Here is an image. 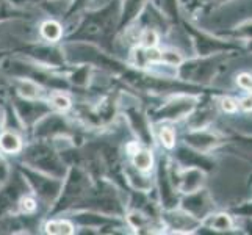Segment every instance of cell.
Listing matches in <instances>:
<instances>
[{
    "instance_id": "1",
    "label": "cell",
    "mask_w": 252,
    "mask_h": 235,
    "mask_svg": "<svg viewBox=\"0 0 252 235\" xmlns=\"http://www.w3.org/2000/svg\"><path fill=\"white\" fill-rule=\"evenodd\" d=\"M121 3L113 0L108 5L86 13L77 25V30L69 33V41H82L91 44H100L105 47L110 42L116 29H119Z\"/></svg>"
},
{
    "instance_id": "2",
    "label": "cell",
    "mask_w": 252,
    "mask_h": 235,
    "mask_svg": "<svg viewBox=\"0 0 252 235\" xmlns=\"http://www.w3.org/2000/svg\"><path fill=\"white\" fill-rule=\"evenodd\" d=\"M21 155L22 165L46 172L49 176L64 179L67 172L63 155L55 149L54 144L49 143V140H36L29 146H24Z\"/></svg>"
},
{
    "instance_id": "3",
    "label": "cell",
    "mask_w": 252,
    "mask_h": 235,
    "mask_svg": "<svg viewBox=\"0 0 252 235\" xmlns=\"http://www.w3.org/2000/svg\"><path fill=\"white\" fill-rule=\"evenodd\" d=\"M22 172V176L27 180V184L30 185L32 193L34 198L38 199V202L47 205L49 208L55 204V201L60 196V191H62L63 185V179H58L54 176H49L46 172H41L38 169H33L30 167H17Z\"/></svg>"
},
{
    "instance_id": "4",
    "label": "cell",
    "mask_w": 252,
    "mask_h": 235,
    "mask_svg": "<svg viewBox=\"0 0 252 235\" xmlns=\"http://www.w3.org/2000/svg\"><path fill=\"white\" fill-rule=\"evenodd\" d=\"M197 101H199L197 94H188V93L171 94L160 107L151 111L147 116H149L151 123H155V124L164 123V121L174 123V121L187 119V116L196 107Z\"/></svg>"
},
{
    "instance_id": "5",
    "label": "cell",
    "mask_w": 252,
    "mask_h": 235,
    "mask_svg": "<svg viewBox=\"0 0 252 235\" xmlns=\"http://www.w3.org/2000/svg\"><path fill=\"white\" fill-rule=\"evenodd\" d=\"M29 193H32V190L25 177L22 176V172L17 169L13 176L10 174L0 187V218L16 215L19 201Z\"/></svg>"
},
{
    "instance_id": "6",
    "label": "cell",
    "mask_w": 252,
    "mask_h": 235,
    "mask_svg": "<svg viewBox=\"0 0 252 235\" xmlns=\"http://www.w3.org/2000/svg\"><path fill=\"white\" fill-rule=\"evenodd\" d=\"M185 30L188 36L191 38L193 47L197 57H210L218 54H232V52L238 50V46L233 44L229 39L216 38L213 34L207 33L197 27H193L191 24H185Z\"/></svg>"
},
{
    "instance_id": "7",
    "label": "cell",
    "mask_w": 252,
    "mask_h": 235,
    "mask_svg": "<svg viewBox=\"0 0 252 235\" xmlns=\"http://www.w3.org/2000/svg\"><path fill=\"white\" fill-rule=\"evenodd\" d=\"M172 185L180 195H189L204 188L205 184V171L197 167L179 168L177 165H169L168 168Z\"/></svg>"
},
{
    "instance_id": "8",
    "label": "cell",
    "mask_w": 252,
    "mask_h": 235,
    "mask_svg": "<svg viewBox=\"0 0 252 235\" xmlns=\"http://www.w3.org/2000/svg\"><path fill=\"white\" fill-rule=\"evenodd\" d=\"M11 107L16 113V116L19 118L21 124L27 127H33L41 118H44L47 113L52 111V107L47 101L24 99L16 93L11 99Z\"/></svg>"
},
{
    "instance_id": "9",
    "label": "cell",
    "mask_w": 252,
    "mask_h": 235,
    "mask_svg": "<svg viewBox=\"0 0 252 235\" xmlns=\"http://www.w3.org/2000/svg\"><path fill=\"white\" fill-rule=\"evenodd\" d=\"M184 141L191 149L202 154H210L222 144V136L218 132L207 129H189L184 136Z\"/></svg>"
},
{
    "instance_id": "10",
    "label": "cell",
    "mask_w": 252,
    "mask_h": 235,
    "mask_svg": "<svg viewBox=\"0 0 252 235\" xmlns=\"http://www.w3.org/2000/svg\"><path fill=\"white\" fill-rule=\"evenodd\" d=\"M126 119L128 123V127L133 130L135 135L140 138V143L149 146L154 143V135H152V123L149 116L136 105H130L124 110Z\"/></svg>"
},
{
    "instance_id": "11",
    "label": "cell",
    "mask_w": 252,
    "mask_h": 235,
    "mask_svg": "<svg viewBox=\"0 0 252 235\" xmlns=\"http://www.w3.org/2000/svg\"><path fill=\"white\" fill-rule=\"evenodd\" d=\"M179 205L199 221H201L202 218H205L208 213H212L213 207H215L210 195H208L207 190H204V188L194 191V193L185 195L184 199H180Z\"/></svg>"
},
{
    "instance_id": "12",
    "label": "cell",
    "mask_w": 252,
    "mask_h": 235,
    "mask_svg": "<svg viewBox=\"0 0 252 235\" xmlns=\"http://www.w3.org/2000/svg\"><path fill=\"white\" fill-rule=\"evenodd\" d=\"M163 226H166L169 229H174L172 232H193V229L201 228V221L196 220L194 216H191L188 212H185L182 207L168 208L161 215Z\"/></svg>"
},
{
    "instance_id": "13",
    "label": "cell",
    "mask_w": 252,
    "mask_h": 235,
    "mask_svg": "<svg viewBox=\"0 0 252 235\" xmlns=\"http://www.w3.org/2000/svg\"><path fill=\"white\" fill-rule=\"evenodd\" d=\"M215 119V107L210 102L201 103V98H199L196 107L193 111L187 116V124L189 129H207Z\"/></svg>"
},
{
    "instance_id": "14",
    "label": "cell",
    "mask_w": 252,
    "mask_h": 235,
    "mask_svg": "<svg viewBox=\"0 0 252 235\" xmlns=\"http://www.w3.org/2000/svg\"><path fill=\"white\" fill-rule=\"evenodd\" d=\"M207 155L208 154L197 152L188 146V149L187 147H180L176 154V160L179 165H182V167H197L204 171H210L215 167V163L208 160Z\"/></svg>"
},
{
    "instance_id": "15",
    "label": "cell",
    "mask_w": 252,
    "mask_h": 235,
    "mask_svg": "<svg viewBox=\"0 0 252 235\" xmlns=\"http://www.w3.org/2000/svg\"><path fill=\"white\" fill-rule=\"evenodd\" d=\"M149 0H123L119 11V30L130 27L144 11Z\"/></svg>"
},
{
    "instance_id": "16",
    "label": "cell",
    "mask_w": 252,
    "mask_h": 235,
    "mask_svg": "<svg viewBox=\"0 0 252 235\" xmlns=\"http://www.w3.org/2000/svg\"><path fill=\"white\" fill-rule=\"evenodd\" d=\"M124 177L127 184L135 191H138V193H147L152 188V180L149 172H143L140 169H136L132 163L124 167Z\"/></svg>"
},
{
    "instance_id": "17",
    "label": "cell",
    "mask_w": 252,
    "mask_h": 235,
    "mask_svg": "<svg viewBox=\"0 0 252 235\" xmlns=\"http://www.w3.org/2000/svg\"><path fill=\"white\" fill-rule=\"evenodd\" d=\"M24 149L21 135L13 129H3L0 132V152L5 155H19Z\"/></svg>"
},
{
    "instance_id": "18",
    "label": "cell",
    "mask_w": 252,
    "mask_h": 235,
    "mask_svg": "<svg viewBox=\"0 0 252 235\" xmlns=\"http://www.w3.org/2000/svg\"><path fill=\"white\" fill-rule=\"evenodd\" d=\"M201 226L204 228L215 231V232H230L233 228H235V223H233V218L229 213H208L205 218L201 220Z\"/></svg>"
},
{
    "instance_id": "19",
    "label": "cell",
    "mask_w": 252,
    "mask_h": 235,
    "mask_svg": "<svg viewBox=\"0 0 252 235\" xmlns=\"http://www.w3.org/2000/svg\"><path fill=\"white\" fill-rule=\"evenodd\" d=\"M39 34L50 44H57L64 36V27L55 19H47L39 25Z\"/></svg>"
},
{
    "instance_id": "20",
    "label": "cell",
    "mask_w": 252,
    "mask_h": 235,
    "mask_svg": "<svg viewBox=\"0 0 252 235\" xmlns=\"http://www.w3.org/2000/svg\"><path fill=\"white\" fill-rule=\"evenodd\" d=\"M130 163L136 169L143 172H149L154 168V154L149 147H138V149L130 155Z\"/></svg>"
},
{
    "instance_id": "21",
    "label": "cell",
    "mask_w": 252,
    "mask_h": 235,
    "mask_svg": "<svg viewBox=\"0 0 252 235\" xmlns=\"http://www.w3.org/2000/svg\"><path fill=\"white\" fill-rule=\"evenodd\" d=\"M44 232L52 235H71L75 232V224L71 218H52L44 224Z\"/></svg>"
},
{
    "instance_id": "22",
    "label": "cell",
    "mask_w": 252,
    "mask_h": 235,
    "mask_svg": "<svg viewBox=\"0 0 252 235\" xmlns=\"http://www.w3.org/2000/svg\"><path fill=\"white\" fill-rule=\"evenodd\" d=\"M47 102L50 103L52 110H58V111H69L72 108V102L69 99V96L64 94L63 91H50Z\"/></svg>"
},
{
    "instance_id": "23",
    "label": "cell",
    "mask_w": 252,
    "mask_h": 235,
    "mask_svg": "<svg viewBox=\"0 0 252 235\" xmlns=\"http://www.w3.org/2000/svg\"><path fill=\"white\" fill-rule=\"evenodd\" d=\"M160 41V34L154 27H146L141 29L140 36H138V46L149 49V47H157Z\"/></svg>"
},
{
    "instance_id": "24",
    "label": "cell",
    "mask_w": 252,
    "mask_h": 235,
    "mask_svg": "<svg viewBox=\"0 0 252 235\" xmlns=\"http://www.w3.org/2000/svg\"><path fill=\"white\" fill-rule=\"evenodd\" d=\"M155 5L160 10L161 14H164L166 19L177 21L179 19V0H155Z\"/></svg>"
},
{
    "instance_id": "25",
    "label": "cell",
    "mask_w": 252,
    "mask_h": 235,
    "mask_svg": "<svg viewBox=\"0 0 252 235\" xmlns=\"http://www.w3.org/2000/svg\"><path fill=\"white\" fill-rule=\"evenodd\" d=\"M25 11L19 10L11 0L10 2H5V0H0V22L10 21V19H17V17H22Z\"/></svg>"
},
{
    "instance_id": "26",
    "label": "cell",
    "mask_w": 252,
    "mask_h": 235,
    "mask_svg": "<svg viewBox=\"0 0 252 235\" xmlns=\"http://www.w3.org/2000/svg\"><path fill=\"white\" fill-rule=\"evenodd\" d=\"M184 55L180 54L179 50L176 49H161V58H160V63H166L169 66L174 67H179L182 63H184Z\"/></svg>"
},
{
    "instance_id": "27",
    "label": "cell",
    "mask_w": 252,
    "mask_h": 235,
    "mask_svg": "<svg viewBox=\"0 0 252 235\" xmlns=\"http://www.w3.org/2000/svg\"><path fill=\"white\" fill-rule=\"evenodd\" d=\"M158 140L166 149H174L176 147V132L169 126H160L158 127Z\"/></svg>"
},
{
    "instance_id": "28",
    "label": "cell",
    "mask_w": 252,
    "mask_h": 235,
    "mask_svg": "<svg viewBox=\"0 0 252 235\" xmlns=\"http://www.w3.org/2000/svg\"><path fill=\"white\" fill-rule=\"evenodd\" d=\"M232 34L235 39H243V41L252 39V19L240 24L238 27H235V30L232 32Z\"/></svg>"
},
{
    "instance_id": "29",
    "label": "cell",
    "mask_w": 252,
    "mask_h": 235,
    "mask_svg": "<svg viewBox=\"0 0 252 235\" xmlns=\"http://www.w3.org/2000/svg\"><path fill=\"white\" fill-rule=\"evenodd\" d=\"M237 85L240 86L241 90L245 91H251L252 90V75L249 72H241L237 77Z\"/></svg>"
},
{
    "instance_id": "30",
    "label": "cell",
    "mask_w": 252,
    "mask_h": 235,
    "mask_svg": "<svg viewBox=\"0 0 252 235\" xmlns=\"http://www.w3.org/2000/svg\"><path fill=\"white\" fill-rule=\"evenodd\" d=\"M221 108L225 111V113H235L238 110V101L232 99V98H222L221 99Z\"/></svg>"
},
{
    "instance_id": "31",
    "label": "cell",
    "mask_w": 252,
    "mask_h": 235,
    "mask_svg": "<svg viewBox=\"0 0 252 235\" xmlns=\"http://www.w3.org/2000/svg\"><path fill=\"white\" fill-rule=\"evenodd\" d=\"M90 0H72L71 3H69V10H67V16H74L75 13H79L80 10L88 5Z\"/></svg>"
},
{
    "instance_id": "32",
    "label": "cell",
    "mask_w": 252,
    "mask_h": 235,
    "mask_svg": "<svg viewBox=\"0 0 252 235\" xmlns=\"http://www.w3.org/2000/svg\"><path fill=\"white\" fill-rule=\"evenodd\" d=\"M10 174H11V169H10V167H8V163L5 162L3 154L0 152V184H2V182H5Z\"/></svg>"
},
{
    "instance_id": "33",
    "label": "cell",
    "mask_w": 252,
    "mask_h": 235,
    "mask_svg": "<svg viewBox=\"0 0 252 235\" xmlns=\"http://www.w3.org/2000/svg\"><path fill=\"white\" fill-rule=\"evenodd\" d=\"M238 108H241L243 111H252V90L248 91L246 98H243L238 102Z\"/></svg>"
},
{
    "instance_id": "34",
    "label": "cell",
    "mask_w": 252,
    "mask_h": 235,
    "mask_svg": "<svg viewBox=\"0 0 252 235\" xmlns=\"http://www.w3.org/2000/svg\"><path fill=\"white\" fill-rule=\"evenodd\" d=\"M11 2L19 6V5H33V3H47V2H54V0H11Z\"/></svg>"
},
{
    "instance_id": "35",
    "label": "cell",
    "mask_w": 252,
    "mask_h": 235,
    "mask_svg": "<svg viewBox=\"0 0 252 235\" xmlns=\"http://www.w3.org/2000/svg\"><path fill=\"white\" fill-rule=\"evenodd\" d=\"M5 129V107H3V102L0 101V132Z\"/></svg>"
},
{
    "instance_id": "36",
    "label": "cell",
    "mask_w": 252,
    "mask_h": 235,
    "mask_svg": "<svg viewBox=\"0 0 252 235\" xmlns=\"http://www.w3.org/2000/svg\"><path fill=\"white\" fill-rule=\"evenodd\" d=\"M240 143L252 151V136H240Z\"/></svg>"
},
{
    "instance_id": "37",
    "label": "cell",
    "mask_w": 252,
    "mask_h": 235,
    "mask_svg": "<svg viewBox=\"0 0 252 235\" xmlns=\"http://www.w3.org/2000/svg\"><path fill=\"white\" fill-rule=\"evenodd\" d=\"M246 50H248V52H251V54H252V39L246 41Z\"/></svg>"
}]
</instances>
